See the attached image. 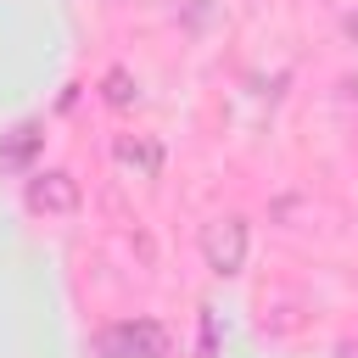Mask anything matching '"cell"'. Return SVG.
Returning <instances> with one entry per match:
<instances>
[{"label": "cell", "mask_w": 358, "mask_h": 358, "mask_svg": "<svg viewBox=\"0 0 358 358\" xmlns=\"http://www.w3.org/2000/svg\"><path fill=\"white\" fill-rule=\"evenodd\" d=\"M196 246H201V263H207L218 280H235V274L246 268V252H252V224H246L241 213H218V218L201 224Z\"/></svg>", "instance_id": "cell-1"}, {"label": "cell", "mask_w": 358, "mask_h": 358, "mask_svg": "<svg viewBox=\"0 0 358 358\" xmlns=\"http://www.w3.org/2000/svg\"><path fill=\"white\" fill-rule=\"evenodd\" d=\"M95 352H101V358H168V352H173V336H168L162 319L134 313V319H112V324L95 336Z\"/></svg>", "instance_id": "cell-2"}, {"label": "cell", "mask_w": 358, "mask_h": 358, "mask_svg": "<svg viewBox=\"0 0 358 358\" xmlns=\"http://www.w3.org/2000/svg\"><path fill=\"white\" fill-rule=\"evenodd\" d=\"M78 201H84V190H78V179L67 168H34L28 185H22V207L34 218H73Z\"/></svg>", "instance_id": "cell-3"}, {"label": "cell", "mask_w": 358, "mask_h": 358, "mask_svg": "<svg viewBox=\"0 0 358 358\" xmlns=\"http://www.w3.org/2000/svg\"><path fill=\"white\" fill-rule=\"evenodd\" d=\"M112 157H117L129 173H140V179H157V173H162V145L145 140V134H117Z\"/></svg>", "instance_id": "cell-4"}, {"label": "cell", "mask_w": 358, "mask_h": 358, "mask_svg": "<svg viewBox=\"0 0 358 358\" xmlns=\"http://www.w3.org/2000/svg\"><path fill=\"white\" fill-rule=\"evenodd\" d=\"M101 95H106V106H134V101H140V84L129 78V67H106Z\"/></svg>", "instance_id": "cell-5"}, {"label": "cell", "mask_w": 358, "mask_h": 358, "mask_svg": "<svg viewBox=\"0 0 358 358\" xmlns=\"http://www.w3.org/2000/svg\"><path fill=\"white\" fill-rule=\"evenodd\" d=\"M34 145H39V123H17V129H11V140L0 145V162H6V168H22Z\"/></svg>", "instance_id": "cell-6"}, {"label": "cell", "mask_w": 358, "mask_h": 358, "mask_svg": "<svg viewBox=\"0 0 358 358\" xmlns=\"http://www.w3.org/2000/svg\"><path fill=\"white\" fill-rule=\"evenodd\" d=\"M341 39H347V45H352V50H358V6H352V11H347V17H341Z\"/></svg>", "instance_id": "cell-7"}]
</instances>
